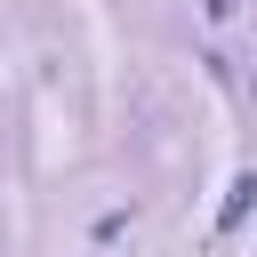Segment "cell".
Returning <instances> with one entry per match:
<instances>
[{
    "instance_id": "1",
    "label": "cell",
    "mask_w": 257,
    "mask_h": 257,
    "mask_svg": "<svg viewBox=\"0 0 257 257\" xmlns=\"http://www.w3.org/2000/svg\"><path fill=\"white\" fill-rule=\"evenodd\" d=\"M249 201H257V177H241V185H233V201H225V225H241V209H249Z\"/></svg>"
},
{
    "instance_id": "2",
    "label": "cell",
    "mask_w": 257,
    "mask_h": 257,
    "mask_svg": "<svg viewBox=\"0 0 257 257\" xmlns=\"http://www.w3.org/2000/svg\"><path fill=\"white\" fill-rule=\"evenodd\" d=\"M201 8H209V16H233V8H241V0H201Z\"/></svg>"
}]
</instances>
